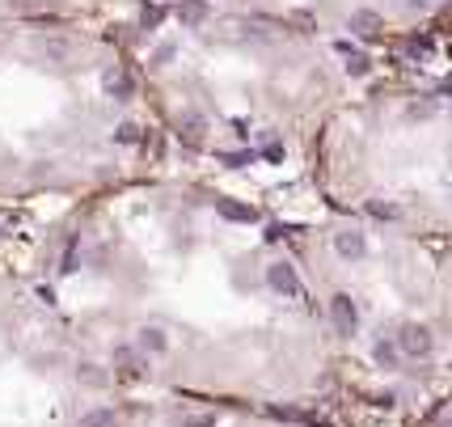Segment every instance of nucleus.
Wrapping results in <instances>:
<instances>
[{
  "mask_svg": "<svg viewBox=\"0 0 452 427\" xmlns=\"http://www.w3.org/2000/svg\"><path fill=\"white\" fill-rule=\"evenodd\" d=\"M410 56H431V38H410Z\"/></svg>",
  "mask_w": 452,
  "mask_h": 427,
  "instance_id": "nucleus-19",
  "label": "nucleus"
},
{
  "mask_svg": "<svg viewBox=\"0 0 452 427\" xmlns=\"http://www.w3.org/2000/svg\"><path fill=\"white\" fill-rule=\"evenodd\" d=\"M178 427H216V415H190V419H182Z\"/></svg>",
  "mask_w": 452,
  "mask_h": 427,
  "instance_id": "nucleus-18",
  "label": "nucleus"
},
{
  "mask_svg": "<svg viewBox=\"0 0 452 427\" xmlns=\"http://www.w3.org/2000/svg\"><path fill=\"white\" fill-rule=\"evenodd\" d=\"M224 161H229V165H245V161H249V153H224Z\"/></svg>",
  "mask_w": 452,
  "mask_h": 427,
  "instance_id": "nucleus-21",
  "label": "nucleus"
},
{
  "mask_svg": "<svg viewBox=\"0 0 452 427\" xmlns=\"http://www.w3.org/2000/svg\"><path fill=\"white\" fill-rule=\"evenodd\" d=\"M178 136H186V144H199V136H203V114L186 110V114L178 119Z\"/></svg>",
  "mask_w": 452,
  "mask_h": 427,
  "instance_id": "nucleus-10",
  "label": "nucleus"
},
{
  "mask_svg": "<svg viewBox=\"0 0 452 427\" xmlns=\"http://www.w3.org/2000/svg\"><path fill=\"white\" fill-rule=\"evenodd\" d=\"M347 30L351 34H360V38H376L381 34V13H372V9H355L347 21Z\"/></svg>",
  "mask_w": 452,
  "mask_h": 427,
  "instance_id": "nucleus-6",
  "label": "nucleus"
},
{
  "mask_svg": "<svg viewBox=\"0 0 452 427\" xmlns=\"http://www.w3.org/2000/svg\"><path fill=\"white\" fill-rule=\"evenodd\" d=\"M368 212H372V216H381V220H393V216H397L389 204H368Z\"/></svg>",
  "mask_w": 452,
  "mask_h": 427,
  "instance_id": "nucleus-20",
  "label": "nucleus"
},
{
  "mask_svg": "<svg viewBox=\"0 0 452 427\" xmlns=\"http://www.w3.org/2000/svg\"><path fill=\"white\" fill-rule=\"evenodd\" d=\"M102 89H106V97H114V102H131L136 97V81H131L127 68H106L102 72Z\"/></svg>",
  "mask_w": 452,
  "mask_h": 427,
  "instance_id": "nucleus-3",
  "label": "nucleus"
},
{
  "mask_svg": "<svg viewBox=\"0 0 452 427\" xmlns=\"http://www.w3.org/2000/svg\"><path fill=\"white\" fill-rule=\"evenodd\" d=\"M77 254H81V241L72 237V241L64 245V263H60V271H64V275H72V271H77Z\"/></svg>",
  "mask_w": 452,
  "mask_h": 427,
  "instance_id": "nucleus-13",
  "label": "nucleus"
},
{
  "mask_svg": "<svg viewBox=\"0 0 452 427\" xmlns=\"http://www.w3.org/2000/svg\"><path fill=\"white\" fill-rule=\"evenodd\" d=\"M334 249H338V258H364L368 254V237L360 229H342V233H334Z\"/></svg>",
  "mask_w": 452,
  "mask_h": 427,
  "instance_id": "nucleus-5",
  "label": "nucleus"
},
{
  "mask_svg": "<svg viewBox=\"0 0 452 427\" xmlns=\"http://www.w3.org/2000/svg\"><path fill=\"white\" fill-rule=\"evenodd\" d=\"M216 212L224 220H233V224H254L258 220V212L249 208V204H237V199H216Z\"/></svg>",
  "mask_w": 452,
  "mask_h": 427,
  "instance_id": "nucleus-7",
  "label": "nucleus"
},
{
  "mask_svg": "<svg viewBox=\"0 0 452 427\" xmlns=\"http://www.w3.org/2000/svg\"><path fill=\"white\" fill-rule=\"evenodd\" d=\"M165 17H169V9H165V5H144V13H140L144 30H157V26H161Z\"/></svg>",
  "mask_w": 452,
  "mask_h": 427,
  "instance_id": "nucleus-11",
  "label": "nucleus"
},
{
  "mask_svg": "<svg viewBox=\"0 0 452 427\" xmlns=\"http://www.w3.org/2000/svg\"><path fill=\"white\" fill-rule=\"evenodd\" d=\"M266 288L275 296H288V300H305V284H300V275L292 263H271L266 267Z\"/></svg>",
  "mask_w": 452,
  "mask_h": 427,
  "instance_id": "nucleus-1",
  "label": "nucleus"
},
{
  "mask_svg": "<svg viewBox=\"0 0 452 427\" xmlns=\"http://www.w3.org/2000/svg\"><path fill=\"white\" fill-rule=\"evenodd\" d=\"M165 347H169V343H165V330H161V326H144V330H140V351H153V356H161Z\"/></svg>",
  "mask_w": 452,
  "mask_h": 427,
  "instance_id": "nucleus-9",
  "label": "nucleus"
},
{
  "mask_svg": "<svg viewBox=\"0 0 452 427\" xmlns=\"http://www.w3.org/2000/svg\"><path fill=\"white\" fill-rule=\"evenodd\" d=\"M34 0H9V9H30Z\"/></svg>",
  "mask_w": 452,
  "mask_h": 427,
  "instance_id": "nucleus-22",
  "label": "nucleus"
},
{
  "mask_svg": "<svg viewBox=\"0 0 452 427\" xmlns=\"http://www.w3.org/2000/svg\"><path fill=\"white\" fill-rule=\"evenodd\" d=\"M77 376H85L89 385H106V372H97V364H81V368H77Z\"/></svg>",
  "mask_w": 452,
  "mask_h": 427,
  "instance_id": "nucleus-16",
  "label": "nucleus"
},
{
  "mask_svg": "<svg viewBox=\"0 0 452 427\" xmlns=\"http://www.w3.org/2000/svg\"><path fill=\"white\" fill-rule=\"evenodd\" d=\"M393 347H397V356H431V330L418 321H406Z\"/></svg>",
  "mask_w": 452,
  "mask_h": 427,
  "instance_id": "nucleus-2",
  "label": "nucleus"
},
{
  "mask_svg": "<svg viewBox=\"0 0 452 427\" xmlns=\"http://www.w3.org/2000/svg\"><path fill=\"white\" fill-rule=\"evenodd\" d=\"M372 356H376V364H381V368H393V364H397V347L381 339V343L372 347Z\"/></svg>",
  "mask_w": 452,
  "mask_h": 427,
  "instance_id": "nucleus-12",
  "label": "nucleus"
},
{
  "mask_svg": "<svg viewBox=\"0 0 452 427\" xmlns=\"http://www.w3.org/2000/svg\"><path fill=\"white\" fill-rule=\"evenodd\" d=\"M330 317H334V326H338V334H351V330H355V321H360L355 300H351L347 292L330 296Z\"/></svg>",
  "mask_w": 452,
  "mask_h": 427,
  "instance_id": "nucleus-4",
  "label": "nucleus"
},
{
  "mask_svg": "<svg viewBox=\"0 0 452 427\" xmlns=\"http://www.w3.org/2000/svg\"><path fill=\"white\" fill-rule=\"evenodd\" d=\"M169 60H173V42H161L157 51H153V60H148V64H153V68H165Z\"/></svg>",
  "mask_w": 452,
  "mask_h": 427,
  "instance_id": "nucleus-17",
  "label": "nucleus"
},
{
  "mask_svg": "<svg viewBox=\"0 0 452 427\" xmlns=\"http://www.w3.org/2000/svg\"><path fill=\"white\" fill-rule=\"evenodd\" d=\"M338 47V56H342V68L351 72V77H368V68H372V60L364 56V51H355L351 42H334Z\"/></svg>",
  "mask_w": 452,
  "mask_h": 427,
  "instance_id": "nucleus-8",
  "label": "nucleus"
},
{
  "mask_svg": "<svg viewBox=\"0 0 452 427\" xmlns=\"http://www.w3.org/2000/svg\"><path fill=\"white\" fill-rule=\"evenodd\" d=\"M114 140H118V144H136V140H140V127H136V123H118V127H114Z\"/></svg>",
  "mask_w": 452,
  "mask_h": 427,
  "instance_id": "nucleus-15",
  "label": "nucleus"
},
{
  "mask_svg": "<svg viewBox=\"0 0 452 427\" xmlns=\"http://www.w3.org/2000/svg\"><path fill=\"white\" fill-rule=\"evenodd\" d=\"M178 17L194 26V21H203V5H199V0H182V5H178Z\"/></svg>",
  "mask_w": 452,
  "mask_h": 427,
  "instance_id": "nucleus-14",
  "label": "nucleus"
}]
</instances>
